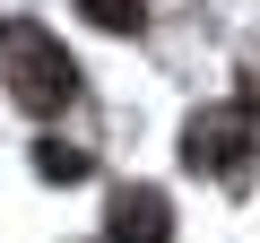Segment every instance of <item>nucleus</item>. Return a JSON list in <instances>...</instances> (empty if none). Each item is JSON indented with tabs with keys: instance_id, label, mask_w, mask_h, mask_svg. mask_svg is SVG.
I'll list each match as a JSON object with an SVG mask.
<instances>
[{
	"instance_id": "nucleus-1",
	"label": "nucleus",
	"mask_w": 260,
	"mask_h": 243,
	"mask_svg": "<svg viewBox=\"0 0 260 243\" xmlns=\"http://www.w3.org/2000/svg\"><path fill=\"white\" fill-rule=\"evenodd\" d=\"M0 78H9V96L26 113H44V122L78 96V70H70V52L44 26H0Z\"/></svg>"
},
{
	"instance_id": "nucleus-2",
	"label": "nucleus",
	"mask_w": 260,
	"mask_h": 243,
	"mask_svg": "<svg viewBox=\"0 0 260 243\" xmlns=\"http://www.w3.org/2000/svg\"><path fill=\"white\" fill-rule=\"evenodd\" d=\"M182 157H191L200 174H225V183H243V174L260 165V122H251L243 104H217V113H200L191 131H182Z\"/></svg>"
},
{
	"instance_id": "nucleus-3",
	"label": "nucleus",
	"mask_w": 260,
	"mask_h": 243,
	"mask_svg": "<svg viewBox=\"0 0 260 243\" xmlns=\"http://www.w3.org/2000/svg\"><path fill=\"white\" fill-rule=\"evenodd\" d=\"M174 234V208L156 191H121L113 200V243H165Z\"/></svg>"
},
{
	"instance_id": "nucleus-4",
	"label": "nucleus",
	"mask_w": 260,
	"mask_h": 243,
	"mask_svg": "<svg viewBox=\"0 0 260 243\" xmlns=\"http://www.w3.org/2000/svg\"><path fill=\"white\" fill-rule=\"evenodd\" d=\"M35 174H44V183H87V148L44 139V148H35Z\"/></svg>"
},
{
	"instance_id": "nucleus-5",
	"label": "nucleus",
	"mask_w": 260,
	"mask_h": 243,
	"mask_svg": "<svg viewBox=\"0 0 260 243\" xmlns=\"http://www.w3.org/2000/svg\"><path fill=\"white\" fill-rule=\"evenodd\" d=\"M87 18H95V26H121V35H139L148 0H87Z\"/></svg>"
}]
</instances>
